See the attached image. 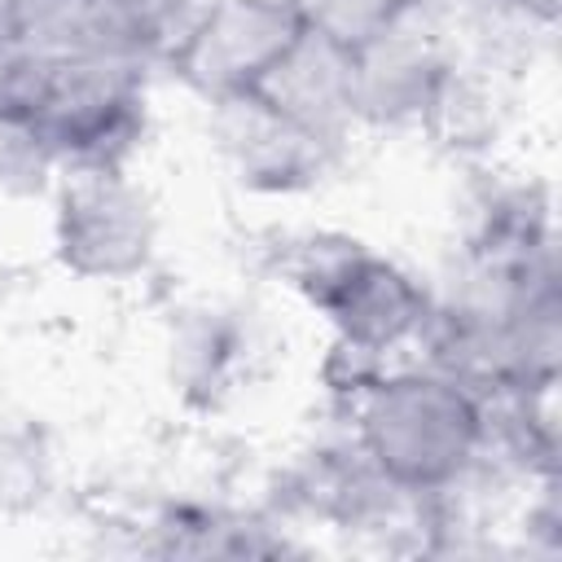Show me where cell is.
I'll return each mask as SVG.
<instances>
[{
	"instance_id": "cell-17",
	"label": "cell",
	"mask_w": 562,
	"mask_h": 562,
	"mask_svg": "<svg viewBox=\"0 0 562 562\" xmlns=\"http://www.w3.org/2000/svg\"><path fill=\"white\" fill-rule=\"evenodd\" d=\"M53 79V57L31 53L26 44L9 40L0 48V114L4 119H35Z\"/></svg>"
},
{
	"instance_id": "cell-5",
	"label": "cell",
	"mask_w": 562,
	"mask_h": 562,
	"mask_svg": "<svg viewBox=\"0 0 562 562\" xmlns=\"http://www.w3.org/2000/svg\"><path fill=\"white\" fill-rule=\"evenodd\" d=\"M457 40L426 9L404 4L373 40L351 53V110L369 127H417Z\"/></svg>"
},
{
	"instance_id": "cell-4",
	"label": "cell",
	"mask_w": 562,
	"mask_h": 562,
	"mask_svg": "<svg viewBox=\"0 0 562 562\" xmlns=\"http://www.w3.org/2000/svg\"><path fill=\"white\" fill-rule=\"evenodd\" d=\"M158 220L149 193L123 167H61L53 246L83 281H132L149 268Z\"/></svg>"
},
{
	"instance_id": "cell-13",
	"label": "cell",
	"mask_w": 562,
	"mask_h": 562,
	"mask_svg": "<svg viewBox=\"0 0 562 562\" xmlns=\"http://www.w3.org/2000/svg\"><path fill=\"white\" fill-rule=\"evenodd\" d=\"M246 364V338L233 312L202 307L189 312L171 334V382L180 395L198 408L220 404V395L233 391L237 373Z\"/></svg>"
},
{
	"instance_id": "cell-9",
	"label": "cell",
	"mask_w": 562,
	"mask_h": 562,
	"mask_svg": "<svg viewBox=\"0 0 562 562\" xmlns=\"http://www.w3.org/2000/svg\"><path fill=\"white\" fill-rule=\"evenodd\" d=\"M272 110L290 114L294 123L347 140L356 110H351V48L299 26V35L285 44V53L263 70V79L250 88Z\"/></svg>"
},
{
	"instance_id": "cell-8",
	"label": "cell",
	"mask_w": 562,
	"mask_h": 562,
	"mask_svg": "<svg viewBox=\"0 0 562 562\" xmlns=\"http://www.w3.org/2000/svg\"><path fill=\"white\" fill-rule=\"evenodd\" d=\"M13 40L40 57H154L149 13L136 0H26L13 9Z\"/></svg>"
},
{
	"instance_id": "cell-19",
	"label": "cell",
	"mask_w": 562,
	"mask_h": 562,
	"mask_svg": "<svg viewBox=\"0 0 562 562\" xmlns=\"http://www.w3.org/2000/svg\"><path fill=\"white\" fill-rule=\"evenodd\" d=\"M136 4H145V0H136Z\"/></svg>"
},
{
	"instance_id": "cell-7",
	"label": "cell",
	"mask_w": 562,
	"mask_h": 562,
	"mask_svg": "<svg viewBox=\"0 0 562 562\" xmlns=\"http://www.w3.org/2000/svg\"><path fill=\"white\" fill-rule=\"evenodd\" d=\"M299 26L303 22L290 0H215L167 66L211 105L220 97L250 92Z\"/></svg>"
},
{
	"instance_id": "cell-1",
	"label": "cell",
	"mask_w": 562,
	"mask_h": 562,
	"mask_svg": "<svg viewBox=\"0 0 562 562\" xmlns=\"http://www.w3.org/2000/svg\"><path fill=\"white\" fill-rule=\"evenodd\" d=\"M334 404L369 461L413 487L461 479L483 439L479 395L422 364L391 369Z\"/></svg>"
},
{
	"instance_id": "cell-2",
	"label": "cell",
	"mask_w": 562,
	"mask_h": 562,
	"mask_svg": "<svg viewBox=\"0 0 562 562\" xmlns=\"http://www.w3.org/2000/svg\"><path fill=\"white\" fill-rule=\"evenodd\" d=\"M268 259L272 272L299 290L334 325L338 338L373 347L386 360L413 347L430 321L435 290L347 233H294L281 237Z\"/></svg>"
},
{
	"instance_id": "cell-15",
	"label": "cell",
	"mask_w": 562,
	"mask_h": 562,
	"mask_svg": "<svg viewBox=\"0 0 562 562\" xmlns=\"http://www.w3.org/2000/svg\"><path fill=\"white\" fill-rule=\"evenodd\" d=\"M299 22L342 48H360L364 40H373L408 0H290Z\"/></svg>"
},
{
	"instance_id": "cell-6",
	"label": "cell",
	"mask_w": 562,
	"mask_h": 562,
	"mask_svg": "<svg viewBox=\"0 0 562 562\" xmlns=\"http://www.w3.org/2000/svg\"><path fill=\"white\" fill-rule=\"evenodd\" d=\"M211 140L228 176L250 193H303L338 162V140L272 110L259 92L211 101Z\"/></svg>"
},
{
	"instance_id": "cell-12",
	"label": "cell",
	"mask_w": 562,
	"mask_h": 562,
	"mask_svg": "<svg viewBox=\"0 0 562 562\" xmlns=\"http://www.w3.org/2000/svg\"><path fill=\"white\" fill-rule=\"evenodd\" d=\"M509 123V92H505V75L474 61V57H452L448 70L439 75L430 105L422 114V132L461 158H479L487 149H496V140L505 136Z\"/></svg>"
},
{
	"instance_id": "cell-14",
	"label": "cell",
	"mask_w": 562,
	"mask_h": 562,
	"mask_svg": "<svg viewBox=\"0 0 562 562\" xmlns=\"http://www.w3.org/2000/svg\"><path fill=\"white\" fill-rule=\"evenodd\" d=\"M57 171H61V162L48 149V140L40 136V127L31 119L0 114V193L4 198L44 193Z\"/></svg>"
},
{
	"instance_id": "cell-16",
	"label": "cell",
	"mask_w": 562,
	"mask_h": 562,
	"mask_svg": "<svg viewBox=\"0 0 562 562\" xmlns=\"http://www.w3.org/2000/svg\"><path fill=\"white\" fill-rule=\"evenodd\" d=\"M44 479H48V461L40 435L31 426L0 422V514L40 501Z\"/></svg>"
},
{
	"instance_id": "cell-10",
	"label": "cell",
	"mask_w": 562,
	"mask_h": 562,
	"mask_svg": "<svg viewBox=\"0 0 562 562\" xmlns=\"http://www.w3.org/2000/svg\"><path fill=\"white\" fill-rule=\"evenodd\" d=\"M465 255L540 272L558 268L553 193L540 180H479L470 193V224L461 237Z\"/></svg>"
},
{
	"instance_id": "cell-11",
	"label": "cell",
	"mask_w": 562,
	"mask_h": 562,
	"mask_svg": "<svg viewBox=\"0 0 562 562\" xmlns=\"http://www.w3.org/2000/svg\"><path fill=\"white\" fill-rule=\"evenodd\" d=\"M140 553L154 558H281L299 553L285 522L202 501H171L145 522Z\"/></svg>"
},
{
	"instance_id": "cell-18",
	"label": "cell",
	"mask_w": 562,
	"mask_h": 562,
	"mask_svg": "<svg viewBox=\"0 0 562 562\" xmlns=\"http://www.w3.org/2000/svg\"><path fill=\"white\" fill-rule=\"evenodd\" d=\"M0 4H4L9 13H13V9H18V4H26V0H0Z\"/></svg>"
},
{
	"instance_id": "cell-3",
	"label": "cell",
	"mask_w": 562,
	"mask_h": 562,
	"mask_svg": "<svg viewBox=\"0 0 562 562\" xmlns=\"http://www.w3.org/2000/svg\"><path fill=\"white\" fill-rule=\"evenodd\" d=\"M145 66L136 57L53 61L31 123L61 167H127L145 132Z\"/></svg>"
}]
</instances>
